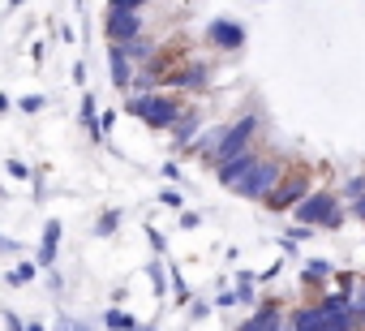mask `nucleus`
Here are the masks:
<instances>
[{"label":"nucleus","mask_w":365,"mask_h":331,"mask_svg":"<svg viewBox=\"0 0 365 331\" xmlns=\"http://www.w3.org/2000/svg\"><path fill=\"white\" fill-rule=\"evenodd\" d=\"M288 331H356L352 318V297L348 292H331L314 305H301L288 318Z\"/></svg>","instance_id":"nucleus-1"},{"label":"nucleus","mask_w":365,"mask_h":331,"mask_svg":"<svg viewBox=\"0 0 365 331\" xmlns=\"http://www.w3.org/2000/svg\"><path fill=\"white\" fill-rule=\"evenodd\" d=\"M292 220H301V228H339L344 224V207L335 203L331 190H309L292 207Z\"/></svg>","instance_id":"nucleus-2"},{"label":"nucleus","mask_w":365,"mask_h":331,"mask_svg":"<svg viewBox=\"0 0 365 331\" xmlns=\"http://www.w3.org/2000/svg\"><path fill=\"white\" fill-rule=\"evenodd\" d=\"M129 116H138V121L150 125V129H172L176 116H180V103H176L172 95L150 91V95H133V99H129Z\"/></svg>","instance_id":"nucleus-3"},{"label":"nucleus","mask_w":365,"mask_h":331,"mask_svg":"<svg viewBox=\"0 0 365 331\" xmlns=\"http://www.w3.org/2000/svg\"><path fill=\"white\" fill-rule=\"evenodd\" d=\"M254 133H258V116H241L237 125H224L220 146H215V163H228V159H237V155L254 151V146H250V142H254Z\"/></svg>","instance_id":"nucleus-4"},{"label":"nucleus","mask_w":365,"mask_h":331,"mask_svg":"<svg viewBox=\"0 0 365 331\" xmlns=\"http://www.w3.org/2000/svg\"><path fill=\"white\" fill-rule=\"evenodd\" d=\"M279 177H284V168H279L275 159H258L254 168H250V177L237 185V194H241V198H254V203H262V198H267V194L279 185Z\"/></svg>","instance_id":"nucleus-5"},{"label":"nucleus","mask_w":365,"mask_h":331,"mask_svg":"<svg viewBox=\"0 0 365 331\" xmlns=\"http://www.w3.org/2000/svg\"><path fill=\"white\" fill-rule=\"evenodd\" d=\"M305 194H309V177H305V173H284L279 185L267 194V207H271V211H292Z\"/></svg>","instance_id":"nucleus-6"},{"label":"nucleus","mask_w":365,"mask_h":331,"mask_svg":"<svg viewBox=\"0 0 365 331\" xmlns=\"http://www.w3.org/2000/svg\"><path fill=\"white\" fill-rule=\"evenodd\" d=\"M142 35V14L133 9H108V39L112 44H129Z\"/></svg>","instance_id":"nucleus-7"},{"label":"nucleus","mask_w":365,"mask_h":331,"mask_svg":"<svg viewBox=\"0 0 365 331\" xmlns=\"http://www.w3.org/2000/svg\"><path fill=\"white\" fill-rule=\"evenodd\" d=\"M207 39H211L215 48H224V52H237V48H245V26L232 22V18H215V22L207 26Z\"/></svg>","instance_id":"nucleus-8"},{"label":"nucleus","mask_w":365,"mask_h":331,"mask_svg":"<svg viewBox=\"0 0 365 331\" xmlns=\"http://www.w3.org/2000/svg\"><path fill=\"white\" fill-rule=\"evenodd\" d=\"M258 159H262L258 151H245V155H237V159L220 163V185H224V190H237V185H241V181L250 177V168H254Z\"/></svg>","instance_id":"nucleus-9"},{"label":"nucleus","mask_w":365,"mask_h":331,"mask_svg":"<svg viewBox=\"0 0 365 331\" xmlns=\"http://www.w3.org/2000/svg\"><path fill=\"white\" fill-rule=\"evenodd\" d=\"M237 331H284V314H279V305L275 301H267V305H258Z\"/></svg>","instance_id":"nucleus-10"},{"label":"nucleus","mask_w":365,"mask_h":331,"mask_svg":"<svg viewBox=\"0 0 365 331\" xmlns=\"http://www.w3.org/2000/svg\"><path fill=\"white\" fill-rule=\"evenodd\" d=\"M108 69H112V86H116V91L133 86V61L125 56V48H120V44H112V48H108Z\"/></svg>","instance_id":"nucleus-11"},{"label":"nucleus","mask_w":365,"mask_h":331,"mask_svg":"<svg viewBox=\"0 0 365 331\" xmlns=\"http://www.w3.org/2000/svg\"><path fill=\"white\" fill-rule=\"evenodd\" d=\"M198 129H202V116H198V112H180V116H176V125H172L168 133H172V142H176V146H185V142H194V138H198Z\"/></svg>","instance_id":"nucleus-12"},{"label":"nucleus","mask_w":365,"mask_h":331,"mask_svg":"<svg viewBox=\"0 0 365 331\" xmlns=\"http://www.w3.org/2000/svg\"><path fill=\"white\" fill-rule=\"evenodd\" d=\"M56 250H61V220H48V228H43V241H39V267H52L56 263Z\"/></svg>","instance_id":"nucleus-13"},{"label":"nucleus","mask_w":365,"mask_h":331,"mask_svg":"<svg viewBox=\"0 0 365 331\" xmlns=\"http://www.w3.org/2000/svg\"><path fill=\"white\" fill-rule=\"evenodd\" d=\"M207 78H211V69H207V65H190V69L168 73V82H172V86H185V91H202V86H207Z\"/></svg>","instance_id":"nucleus-14"},{"label":"nucleus","mask_w":365,"mask_h":331,"mask_svg":"<svg viewBox=\"0 0 365 331\" xmlns=\"http://www.w3.org/2000/svg\"><path fill=\"white\" fill-rule=\"evenodd\" d=\"M82 129H86L91 138H103V129H99V103H95V95H86V99H82Z\"/></svg>","instance_id":"nucleus-15"},{"label":"nucleus","mask_w":365,"mask_h":331,"mask_svg":"<svg viewBox=\"0 0 365 331\" xmlns=\"http://www.w3.org/2000/svg\"><path fill=\"white\" fill-rule=\"evenodd\" d=\"M331 275H335V267H331V263H322V258L305 263V271H301V280H305V284H322V280H331Z\"/></svg>","instance_id":"nucleus-16"},{"label":"nucleus","mask_w":365,"mask_h":331,"mask_svg":"<svg viewBox=\"0 0 365 331\" xmlns=\"http://www.w3.org/2000/svg\"><path fill=\"white\" fill-rule=\"evenodd\" d=\"M103 327H108V331H138V318L125 314V310H108V314H103Z\"/></svg>","instance_id":"nucleus-17"},{"label":"nucleus","mask_w":365,"mask_h":331,"mask_svg":"<svg viewBox=\"0 0 365 331\" xmlns=\"http://www.w3.org/2000/svg\"><path fill=\"white\" fill-rule=\"evenodd\" d=\"M120 48H125V56H129V61H146V56L155 52V48H150L142 35H138V39H129V44H120Z\"/></svg>","instance_id":"nucleus-18"},{"label":"nucleus","mask_w":365,"mask_h":331,"mask_svg":"<svg viewBox=\"0 0 365 331\" xmlns=\"http://www.w3.org/2000/svg\"><path fill=\"white\" fill-rule=\"evenodd\" d=\"M352 318H356V327H365V284H356V292H352Z\"/></svg>","instance_id":"nucleus-19"},{"label":"nucleus","mask_w":365,"mask_h":331,"mask_svg":"<svg viewBox=\"0 0 365 331\" xmlns=\"http://www.w3.org/2000/svg\"><path fill=\"white\" fill-rule=\"evenodd\" d=\"M116 224H120V211H108V215L95 224V237H108V233H116Z\"/></svg>","instance_id":"nucleus-20"},{"label":"nucleus","mask_w":365,"mask_h":331,"mask_svg":"<svg viewBox=\"0 0 365 331\" xmlns=\"http://www.w3.org/2000/svg\"><path fill=\"white\" fill-rule=\"evenodd\" d=\"M26 280H35V263H22L9 271V284H26Z\"/></svg>","instance_id":"nucleus-21"},{"label":"nucleus","mask_w":365,"mask_h":331,"mask_svg":"<svg viewBox=\"0 0 365 331\" xmlns=\"http://www.w3.org/2000/svg\"><path fill=\"white\" fill-rule=\"evenodd\" d=\"M150 280H155V297H163V284H168V271L159 263H150Z\"/></svg>","instance_id":"nucleus-22"},{"label":"nucleus","mask_w":365,"mask_h":331,"mask_svg":"<svg viewBox=\"0 0 365 331\" xmlns=\"http://www.w3.org/2000/svg\"><path fill=\"white\" fill-rule=\"evenodd\" d=\"M43 103H48L43 95H26V99H22L18 108H22V112H43Z\"/></svg>","instance_id":"nucleus-23"},{"label":"nucleus","mask_w":365,"mask_h":331,"mask_svg":"<svg viewBox=\"0 0 365 331\" xmlns=\"http://www.w3.org/2000/svg\"><path fill=\"white\" fill-rule=\"evenodd\" d=\"M56 331H95V327H86V322H78V318H61Z\"/></svg>","instance_id":"nucleus-24"},{"label":"nucleus","mask_w":365,"mask_h":331,"mask_svg":"<svg viewBox=\"0 0 365 331\" xmlns=\"http://www.w3.org/2000/svg\"><path fill=\"white\" fill-rule=\"evenodd\" d=\"M9 177H18V181H26V177H31V168H26V163H22V159H9Z\"/></svg>","instance_id":"nucleus-25"},{"label":"nucleus","mask_w":365,"mask_h":331,"mask_svg":"<svg viewBox=\"0 0 365 331\" xmlns=\"http://www.w3.org/2000/svg\"><path fill=\"white\" fill-rule=\"evenodd\" d=\"M344 190H348V194H352V198H361V194H365V177H352V181H348V185H344Z\"/></svg>","instance_id":"nucleus-26"},{"label":"nucleus","mask_w":365,"mask_h":331,"mask_svg":"<svg viewBox=\"0 0 365 331\" xmlns=\"http://www.w3.org/2000/svg\"><path fill=\"white\" fill-rule=\"evenodd\" d=\"M142 5H146V0H112V9H133V14H138Z\"/></svg>","instance_id":"nucleus-27"},{"label":"nucleus","mask_w":365,"mask_h":331,"mask_svg":"<svg viewBox=\"0 0 365 331\" xmlns=\"http://www.w3.org/2000/svg\"><path fill=\"white\" fill-rule=\"evenodd\" d=\"M202 220H198V211H185V215H180V228H198Z\"/></svg>","instance_id":"nucleus-28"},{"label":"nucleus","mask_w":365,"mask_h":331,"mask_svg":"<svg viewBox=\"0 0 365 331\" xmlns=\"http://www.w3.org/2000/svg\"><path fill=\"white\" fill-rule=\"evenodd\" d=\"M159 203H168V207H176V203H180V194H176V190H163V194H159Z\"/></svg>","instance_id":"nucleus-29"},{"label":"nucleus","mask_w":365,"mask_h":331,"mask_svg":"<svg viewBox=\"0 0 365 331\" xmlns=\"http://www.w3.org/2000/svg\"><path fill=\"white\" fill-rule=\"evenodd\" d=\"M352 215H356V220H361V224H365V194H361V198H356V203H352Z\"/></svg>","instance_id":"nucleus-30"},{"label":"nucleus","mask_w":365,"mask_h":331,"mask_svg":"<svg viewBox=\"0 0 365 331\" xmlns=\"http://www.w3.org/2000/svg\"><path fill=\"white\" fill-rule=\"evenodd\" d=\"M5 322H9V331H26V327H22V318H18V314H5Z\"/></svg>","instance_id":"nucleus-31"},{"label":"nucleus","mask_w":365,"mask_h":331,"mask_svg":"<svg viewBox=\"0 0 365 331\" xmlns=\"http://www.w3.org/2000/svg\"><path fill=\"white\" fill-rule=\"evenodd\" d=\"M9 108H14V103H9V95H0V112H9Z\"/></svg>","instance_id":"nucleus-32"},{"label":"nucleus","mask_w":365,"mask_h":331,"mask_svg":"<svg viewBox=\"0 0 365 331\" xmlns=\"http://www.w3.org/2000/svg\"><path fill=\"white\" fill-rule=\"evenodd\" d=\"M26 331H43V327H39V322H26Z\"/></svg>","instance_id":"nucleus-33"},{"label":"nucleus","mask_w":365,"mask_h":331,"mask_svg":"<svg viewBox=\"0 0 365 331\" xmlns=\"http://www.w3.org/2000/svg\"><path fill=\"white\" fill-rule=\"evenodd\" d=\"M9 245H14V241H5V237H0V250H9Z\"/></svg>","instance_id":"nucleus-34"},{"label":"nucleus","mask_w":365,"mask_h":331,"mask_svg":"<svg viewBox=\"0 0 365 331\" xmlns=\"http://www.w3.org/2000/svg\"><path fill=\"white\" fill-rule=\"evenodd\" d=\"M138 331H155V327H138Z\"/></svg>","instance_id":"nucleus-35"}]
</instances>
